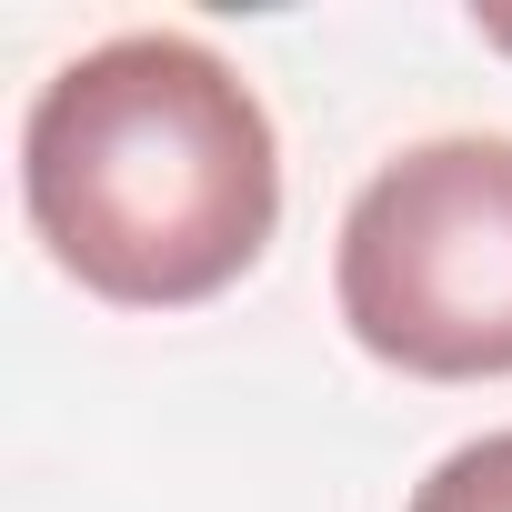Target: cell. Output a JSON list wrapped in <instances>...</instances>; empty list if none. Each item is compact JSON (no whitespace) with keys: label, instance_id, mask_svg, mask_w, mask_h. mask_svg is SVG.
I'll list each match as a JSON object with an SVG mask.
<instances>
[{"label":"cell","instance_id":"obj_2","mask_svg":"<svg viewBox=\"0 0 512 512\" xmlns=\"http://www.w3.org/2000/svg\"><path fill=\"white\" fill-rule=\"evenodd\" d=\"M342 332L412 382H512V131L392 151L332 241Z\"/></svg>","mask_w":512,"mask_h":512},{"label":"cell","instance_id":"obj_1","mask_svg":"<svg viewBox=\"0 0 512 512\" xmlns=\"http://www.w3.org/2000/svg\"><path fill=\"white\" fill-rule=\"evenodd\" d=\"M21 211L91 302L191 312L272 251L282 131L201 31H111L31 91Z\"/></svg>","mask_w":512,"mask_h":512},{"label":"cell","instance_id":"obj_4","mask_svg":"<svg viewBox=\"0 0 512 512\" xmlns=\"http://www.w3.org/2000/svg\"><path fill=\"white\" fill-rule=\"evenodd\" d=\"M472 31H482L492 51H512V11H472Z\"/></svg>","mask_w":512,"mask_h":512},{"label":"cell","instance_id":"obj_3","mask_svg":"<svg viewBox=\"0 0 512 512\" xmlns=\"http://www.w3.org/2000/svg\"><path fill=\"white\" fill-rule=\"evenodd\" d=\"M412 512H512V432L452 442V452L412 482Z\"/></svg>","mask_w":512,"mask_h":512}]
</instances>
